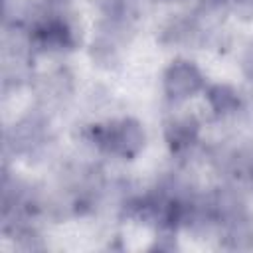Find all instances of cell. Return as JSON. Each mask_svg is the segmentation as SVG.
Segmentation results:
<instances>
[{"label": "cell", "mask_w": 253, "mask_h": 253, "mask_svg": "<svg viewBox=\"0 0 253 253\" xmlns=\"http://www.w3.org/2000/svg\"><path fill=\"white\" fill-rule=\"evenodd\" d=\"M162 87L168 99L186 101L206 87V79L194 61L174 59L162 75Z\"/></svg>", "instance_id": "2"}, {"label": "cell", "mask_w": 253, "mask_h": 253, "mask_svg": "<svg viewBox=\"0 0 253 253\" xmlns=\"http://www.w3.org/2000/svg\"><path fill=\"white\" fill-rule=\"evenodd\" d=\"M198 132H200V123L194 115L172 117L164 126V138L174 152H182L190 148L198 140Z\"/></svg>", "instance_id": "3"}, {"label": "cell", "mask_w": 253, "mask_h": 253, "mask_svg": "<svg viewBox=\"0 0 253 253\" xmlns=\"http://www.w3.org/2000/svg\"><path fill=\"white\" fill-rule=\"evenodd\" d=\"M229 2H231L233 12L239 18H243V20L253 18V0H229Z\"/></svg>", "instance_id": "6"}, {"label": "cell", "mask_w": 253, "mask_h": 253, "mask_svg": "<svg viewBox=\"0 0 253 253\" xmlns=\"http://www.w3.org/2000/svg\"><path fill=\"white\" fill-rule=\"evenodd\" d=\"M206 99L211 107V111L215 115H231L239 109L241 105V99H239V93L227 85V83H213L208 87L206 91Z\"/></svg>", "instance_id": "4"}, {"label": "cell", "mask_w": 253, "mask_h": 253, "mask_svg": "<svg viewBox=\"0 0 253 253\" xmlns=\"http://www.w3.org/2000/svg\"><path fill=\"white\" fill-rule=\"evenodd\" d=\"M91 134H93V142L101 150L121 158H134L144 148L146 142L142 125L130 117L97 125L91 130Z\"/></svg>", "instance_id": "1"}, {"label": "cell", "mask_w": 253, "mask_h": 253, "mask_svg": "<svg viewBox=\"0 0 253 253\" xmlns=\"http://www.w3.org/2000/svg\"><path fill=\"white\" fill-rule=\"evenodd\" d=\"M91 57L97 65L101 67H113L117 61H119V53H117V47L111 40L107 38H101L97 42H93L91 45Z\"/></svg>", "instance_id": "5"}, {"label": "cell", "mask_w": 253, "mask_h": 253, "mask_svg": "<svg viewBox=\"0 0 253 253\" xmlns=\"http://www.w3.org/2000/svg\"><path fill=\"white\" fill-rule=\"evenodd\" d=\"M241 69H243L245 77H247L249 81H253V45L245 51V55H243V59H241Z\"/></svg>", "instance_id": "7"}]
</instances>
